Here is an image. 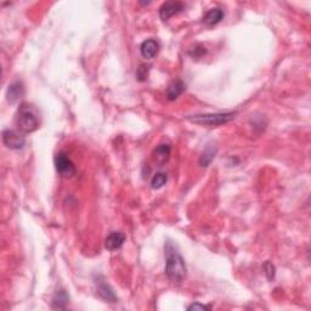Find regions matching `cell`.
Returning <instances> with one entry per match:
<instances>
[{"label":"cell","instance_id":"obj_14","mask_svg":"<svg viewBox=\"0 0 311 311\" xmlns=\"http://www.w3.org/2000/svg\"><path fill=\"white\" fill-rule=\"evenodd\" d=\"M70 303V297L65 289H58L52 298V308L53 309H66L67 304Z\"/></svg>","mask_w":311,"mask_h":311},{"label":"cell","instance_id":"obj_18","mask_svg":"<svg viewBox=\"0 0 311 311\" xmlns=\"http://www.w3.org/2000/svg\"><path fill=\"white\" fill-rule=\"evenodd\" d=\"M149 71L150 67L146 65H141L139 68H137V72H136V77L139 79L140 81H144L146 80L147 77H149Z\"/></svg>","mask_w":311,"mask_h":311},{"label":"cell","instance_id":"obj_2","mask_svg":"<svg viewBox=\"0 0 311 311\" xmlns=\"http://www.w3.org/2000/svg\"><path fill=\"white\" fill-rule=\"evenodd\" d=\"M16 123L19 129L25 134L35 131L39 128V118L35 113L34 108L27 104H22L20 106L19 112H17Z\"/></svg>","mask_w":311,"mask_h":311},{"label":"cell","instance_id":"obj_8","mask_svg":"<svg viewBox=\"0 0 311 311\" xmlns=\"http://www.w3.org/2000/svg\"><path fill=\"white\" fill-rule=\"evenodd\" d=\"M124 241H126L124 233L114 231V233H111L106 237V239H104V247H106V249H108V251L111 252L117 251V249H119L123 246Z\"/></svg>","mask_w":311,"mask_h":311},{"label":"cell","instance_id":"obj_17","mask_svg":"<svg viewBox=\"0 0 311 311\" xmlns=\"http://www.w3.org/2000/svg\"><path fill=\"white\" fill-rule=\"evenodd\" d=\"M264 271H265V275H266V277L269 281H272V280L275 279V275H276V269H275V266L272 265V262H270V261L265 262Z\"/></svg>","mask_w":311,"mask_h":311},{"label":"cell","instance_id":"obj_6","mask_svg":"<svg viewBox=\"0 0 311 311\" xmlns=\"http://www.w3.org/2000/svg\"><path fill=\"white\" fill-rule=\"evenodd\" d=\"M185 10V4L181 1H167L159 7V16L163 21H167L170 17L180 14Z\"/></svg>","mask_w":311,"mask_h":311},{"label":"cell","instance_id":"obj_12","mask_svg":"<svg viewBox=\"0 0 311 311\" xmlns=\"http://www.w3.org/2000/svg\"><path fill=\"white\" fill-rule=\"evenodd\" d=\"M224 19V11L219 7H214V9L208 10L206 12V15L203 16V24H206L207 26H215L219 22H221V20Z\"/></svg>","mask_w":311,"mask_h":311},{"label":"cell","instance_id":"obj_9","mask_svg":"<svg viewBox=\"0 0 311 311\" xmlns=\"http://www.w3.org/2000/svg\"><path fill=\"white\" fill-rule=\"evenodd\" d=\"M170 152H172V147H170V145L168 144L158 145L154 152V160L157 163L158 165H159V167H162V165H164L165 163L168 162V159H169Z\"/></svg>","mask_w":311,"mask_h":311},{"label":"cell","instance_id":"obj_7","mask_svg":"<svg viewBox=\"0 0 311 311\" xmlns=\"http://www.w3.org/2000/svg\"><path fill=\"white\" fill-rule=\"evenodd\" d=\"M96 290H98V294L103 298L104 300L109 303H116L117 302V295L114 294L113 289L111 288V285L107 284L104 280L98 279L96 280Z\"/></svg>","mask_w":311,"mask_h":311},{"label":"cell","instance_id":"obj_19","mask_svg":"<svg viewBox=\"0 0 311 311\" xmlns=\"http://www.w3.org/2000/svg\"><path fill=\"white\" fill-rule=\"evenodd\" d=\"M211 307H209V305H205V304H200V303H195V304L190 305V307L187 308V310H210Z\"/></svg>","mask_w":311,"mask_h":311},{"label":"cell","instance_id":"obj_16","mask_svg":"<svg viewBox=\"0 0 311 311\" xmlns=\"http://www.w3.org/2000/svg\"><path fill=\"white\" fill-rule=\"evenodd\" d=\"M167 180H168V178H167V175L164 174V173H157V174H156L155 177L152 178V181H151L152 188L158 190V188L163 187V186L165 185V182H167Z\"/></svg>","mask_w":311,"mask_h":311},{"label":"cell","instance_id":"obj_1","mask_svg":"<svg viewBox=\"0 0 311 311\" xmlns=\"http://www.w3.org/2000/svg\"><path fill=\"white\" fill-rule=\"evenodd\" d=\"M165 275L168 279L174 284H180L186 277V264L182 257L175 251L172 243H167L165 246Z\"/></svg>","mask_w":311,"mask_h":311},{"label":"cell","instance_id":"obj_15","mask_svg":"<svg viewBox=\"0 0 311 311\" xmlns=\"http://www.w3.org/2000/svg\"><path fill=\"white\" fill-rule=\"evenodd\" d=\"M215 154H216V147H214L213 145H208L200 158L201 167L207 168L208 165L211 163V160L214 159V157H215Z\"/></svg>","mask_w":311,"mask_h":311},{"label":"cell","instance_id":"obj_13","mask_svg":"<svg viewBox=\"0 0 311 311\" xmlns=\"http://www.w3.org/2000/svg\"><path fill=\"white\" fill-rule=\"evenodd\" d=\"M186 89L185 83L182 80H174L167 88V99L169 101H174L179 98Z\"/></svg>","mask_w":311,"mask_h":311},{"label":"cell","instance_id":"obj_10","mask_svg":"<svg viewBox=\"0 0 311 311\" xmlns=\"http://www.w3.org/2000/svg\"><path fill=\"white\" fill-rule=\"evenodd\" d=\"M158 50H159V45H158V43L154 39L145 40V42L141 44V47H140V52H141V56L144 58H147V60L154 58L155 56L158 53Z\"/></svg>","mask_w":311,"mask_h":311},{"label":"cell","instance_id":"obj_11","mask_svg":"<svg viewBox=\"0 0 311 311\" xmlns=\"http://www.w3.org/2000/svg\"><path fill=\"white\" fill-rule=\"evenodd\" d=\"M25 94V88H24V84L21 81H15L12 83L11 85H9V89H7V93H6V98L7 101L10 104H15L16 101H19L20 99L24 96Z\"/></svg>","mask_w":311,"mask_h":311},{"label":"cell","instance_id":"obj_4","mask_svg":"<svg viewBox=\"0 0 311 311\" xmlns=\"http://www.w3.org/2000/svg\"><path fill=\"white\" fill-rule=\"evenodd\" d=\"M55 168L56 172L58 173V175L62 178H72L73 175H76V165L72 160L70 159L67 155L60 152L55 156Z\"/></svg>","mask_w":311,"mask_h":311},{"label":"cell","instance_id":"obj_5","mask_svg":"<svg viewBox=\"0 0 311 311\" xmlns=\"http://www.w3.org/2000/svg\"><path fill=\"white\" fill-rule=\"evenodd\" d=\"M2 142L10 150H21L26 144V137L16 130L6 129L2 131Z\"/></svg>","mask_w":311,"mask_h":311},{"label":"cell","instance_id":"obj_3","mask_svg":"<svg viewBox=\"0 0 311 311\" xmlns=\"http://www.w3.org/2000/svg\"><path fill=\"white\" fill-rule=\"evenodd\" d=\"M237 116V112H225V113H209V114H196V116L188 117V121L198 126H208V127H218L223 124L229 123L234 117Z\"/></svg>","mask_w":311,"mask_h":311}]
</instances>
